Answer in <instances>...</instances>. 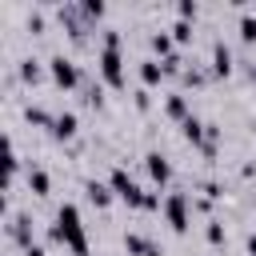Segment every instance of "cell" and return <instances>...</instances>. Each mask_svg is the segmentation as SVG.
<instances>
[{"label": "cell", "mask_w": 256, "mask_h": 256, "mask_svg": "<svg viewBox=\"0 0 256 256\" xmlns=\"http://www.w3.org/2000/svg\"><path fill=\"white\" fill-rule=\"evenodd\" d=\"M24 180H28L32 196H48V192H52V176H48L40 164H28V168H24Z\"/></svg>", "instance_id": "obj_10"}, {"label": "cell", "mask_w": 256, "mask_h": 256, "mask_svg": "<svg viewBox=\"0 0 256 256\" xmlns=\"http://www.w3.org/2000/svg\"><path fill=\"white\" fill-rule=\"evenodd\" d=\"M20 80H24V84H40V80H44V64H40L36 56L20 60Z\"/></svg>", "instance_id": "obj_19"}, {"label": "cell", "mask_w": 256, "mask_h": 256, "mask_svg": "<svg viewBox=\"0 0 256 256\" xmlns=\"http://www.w3.org/2000/svg\"><path fill=\"white\" fill-rule=\"evenodd\" d=\"M148 44H152L156 60H168V56H176V40H172V32H152V36H148Z\"/></svg>", "instance_id": "obj_15"}, {"label": "cell", "mask_w": 256, "mask_h": 256, "mask_svg": "<svg viewBox=\"0 0 256 256\" xmlns=\"http://www.w3.org/2000/svg\"><path fill=\"white\" fill-rule=\"evenodd\" d=\"M124 252L128 256H164L148 236H140V232H124Z\"/></svg>", "instance_id": "obj_9"}, {"label": "cell", "mask_w": 256, "mask_h": 256, "mask_svg": "<svg viewBox=\"0 0 256 256\" xmlns=\"http://www.w3.org/2000/svg\"><path fill=\"white\" fill-rule=\"evenodd\" d=\"M204 236H208V244H224V224H220V220H208Z\"/></svg>", "instance_id": "obj_26"}, {"label": "cell", "mask_w": 256, "mask_h": 256, "mask_svg": "<svg viewBox=\"0 0 256 256\" xmlns=\"http://www.w3.org/2000/svg\"><path fill=\"white\" fill-rule=\"evenodd\" d=\"M180 132H184V140H188L192 148H200V140H204V120H196V116H188V120L180 124Z\"/></svg>", "instance_id": "obj_20"}, {"label": "cell", "mask_w": 256, "mask_h": 256, "mask_svg": "<svg viewBox=\"0 0 256 256\" xmlns=\"http://www.w3.org/2000/svg\"><path fill=\"white\" fill-rule=\"evenodd\" d=\"M196 12H200L196 0H180V4H176V16H180V20H196Z\"/></svg>", "instance_id": "obj_25"}, {"label": "cell", "mask_w": 256, "mask_h": 256, "mask_svg": "<svg viewBox=\"0 0 256 256\" xmlns=\"http://www.w3.org/2000/svg\"><path fill=\"white\" fill-rule=\"evenodd\" d=\"M28 28H32V32H40V28H44V16H40V12H36V8H32V12H28Z\"/></svg>", "instance_id": "obj_28"}, {"label": "cell", "mask_w": 256, "mask_h": 256, "mask_svg": "<svg viewBox=\"0 0 256 256\" xmlns=\"http://www.w3.org/2000/svg\"><path fill=\"white\" fill-rule=\"evenodd\" d=\"M48 236L56 244H64L72 256H88V236H84V224H80V208L76 204H60L56 208V224L48 228Z\"/></svg>", "instance_id": "obj_1"}, {"label": "cell", "mask_w": 256, "mask_h": 256, "mask_svg": "<svg viewBox=\"0 0 256 256\" xmlns=\"http://www.w3.org/2000/svg\"><path fill=\"white\" fill-rule=\"evenodd\" d=\"M208 76H212V72H204V68H184V72H180L184 84H208Z\"/></svg>", "instance_id": "obj_24"}, {"label": "cell", "mask_w": 256, "mask_h": 256, "mask_svg": "<svg viewBox=\"0 0 256 256\" xmlns=\"http://www.w3.org/2000/svg\"><path fill=\"white\" fill-rule=\"evenodd\" d=\"M164 116L184 124V120L192 116V108H188V96H184V92H168V100H164Z\"/></svg>", "instance_id": "obj_11"}, {"label": "cell", "mask_w": 256, "mask_h": 256, "mask_svg": "<svg viewBox=\"0 0 256 256\" xmlns=\"http://www.w3.org/2000/svg\"><path fill=\"white\" fill-rule=\"evenodd\" d=\"M48 76H52V84H56V88H64V92H72V88H80V84H84L80 64H76L72 56H64V52H56V56L48 60Z\"/></svg>", "instance_id": "obj_3"}, {"label": "cell", "mask_w": 256, "mask_h": 256, "mask_svg": "<svg viewBox=\"0 0 256 256\" xmlns=\"http://www.w3.org/2000/svg\"><path fill=\"white\" fill-rule=\"evenodd\" d=\"M56 16H60V24H64V32H68L72 40H84V36L92 32V24L84 20L80 4H60V8H56Z\"/></svg>", "instance_id": "obj_6"}, {"label": "cell", "mask_w": 256, "mask_h": 256, "mask_svg": "<svg viewBox=\"0 0 256 256\" xmlns=\"http://www.w3.org/2000/svg\"><path fill=\"white\" fill-rule=\"evenodd\" d=\"M168 32H172V40H176V44H188V40H192V20H176Z\"/></svg>", "instance_id": "obj_23"}, {"label": "cell", "mask_w": 256, "mask_h": 256, "mask_svg": "<svg viewBox=\"0 0 256 256\" xmlns=\"http://www.w3.org/2000/svg\"><path fill=\"white\" fill-rule=\"evenodd\" d=\"M24 120H28V124H36V128H48V132H52L56 112H48V108H40V104H28V108H24Z\"/></svg>", "instance_id": "obj_18"}, {"label": "cell", "mask_w": 256, "mask_h": 256, "mask_svg": "<svg viewBox=\"0 0 256 256\" xmlns=\"http://www.w3.org/2000/svg\"><path fill=\"white\" fill-rule=\"evenodd\" d=\"M24 256H44V244H32V248H24Z\"/></svg>", "instance_id": "obj_30"}, {"label": "cell", "mask_w": 256, "mask_h": 256, "mask_svg": "<svg viewBox=\"0 0 256 256\" xmlns=\"http://www.w3.org/2000/svg\"><path fill=\"white\" fill-rule=\"evenodd\" d=\"M244 252H248V256H256V232H252V236L244 240Z\"/></svg>", "instance_id": "obj_29"}, {"label": "cell", "mask_w": 256, "mask_h": 256, "mask_svg": "<svg viewBox=\"0 0 256 256\" xmlns=\"http://www.w3.org/2000/svg\"><path fill=\"white\" fill-rule=\"evenodd\" d=\"M8 236H12V244H20V248H32L36 240H32V216H24V212H12V220H8Z\"/></svg>", "instance_id": "obj_7"}, {"label": "cell", "mask_w": 256, "mask_h": 256, "mask_svg": "<svg viewBox=\"0 0 256 256\" xmlns=\"http://www.w3.org/2000/svg\"><path fill=\"white\" fill-rule=\"evenodd\" d=\"M84 192H88V200H92L96 208H108V204L116 200V192H112V184H108V180H88V184H84Z\"/></svg>", "instance_id": "obj_13"}, {"label": "cell", "mask_w": 256, "mask_h": 256, "mask_svg": "<svg viewBox=\"0 0 256 256\" xmlns=\"http://www.w3.org/2000/svg\"><path fill=\"white\" fill-rule=\"evenodd\" d=\"M76 132H80L76 112H56V120H52V136H56V140H72Z\"/></svg>", "instance_id": "obj_12"}, {"label": "cell", "mask_w": 256, "mask_h": 256, "mask_svg": "<svg viewBox=\"0 0 256 256\" xmlns=\"http://www.w3.org/2000/svg\"><path fill=\"white\" fill-rule=\"evenodd\" d=\"M132 104H136L140 112H148V108H152V92H148V88H136V92H132Z\"/></svg>", "instance_id": "obj_27"}, {"label": "cell", "mask_w": 256, "mask_h": 256, "mask_svg": "<svg viewBox=\"0 0 256 256\" xmlns=\"http://www.w3.org/2000/svg\"><path fill=\"white\" fill-rule=\"evenodd\" d=\"M108 184H112V192H116V196H120L128 208H144L148 192H144V188H140V184L128 176V168H112V172H108Z\"/></svg>", "instance_id": "obj_5"}, {"label": "cell", "mask_w": 256, "mask_h": 256, "mask_svg": "<svg viewBox=\"0 0 256 256\" xmlns=\"http://www.w3.org/2000/svg\"><path fill=\"white\" fill-rule=\"evenodd\" d=\"M80 12H84V20H88V24H96V20L108 12V4H104V0H84V4H80Z\"/></svg>", "instance_id": "obj_22"}, {"label": "cell", "mask_w": 256, "mask_h": 256, "mask_svg": "<svg viewBox=\"0 0 256 256\" xmlns=\"http://www.w3.org/2000/svg\"><path fill=\"white\" fill-rule=\"evenodd\" d=\"M4 168H8V188H12L16 176H20V152H16V140L12 136H4Z\"/></svg>", "instance_id": "obj_16"}, {"label": "cell", "mask_w": 256, "mask_h": 256, "mask_svg": "<svg viewBox=\"0 0 256 256\" xmlns=\"http://www.w3.org/2000/svg\"><path fill=\"white\" fill-rule=\"evenodd\" d=\"M240 40L256 44V12H240Z\"/></svg>", "instance_id": "obj_21"}, {"label": "cell", "mask_w": 256, "mask_h": 256, "mask_svg": "<svg viewBox=\"0 0 256 256\" xmlns=\"http://www.w3.org/2000/svg\"><path fill=\"white\" fill-rule=\"evenodd\" d=\"M144 168H148V176H152L156 188H164V184L172 180V164H168V156H160V152H148V156H144Z\"/></svg>", "instance_id": "obj_8"}, {"label": "cell", "mask_w": 256, "mask_h": 256, "mask_svg": "<svg viewBox=\"0 0 256 256\" xmlns=\"http://www.w3.org/2000/svg\"><path fill=\"white\" fill-rule=\"evenodd\" d=\"M96 72H100L104 88H124L128 84V76H124V52L120 48H100L96 52Z\"/></svg>", "instance_id": "obj_2"}, {"label": "cell", "mask_w": 256, "mask_h": 256, "mask_svg": "<svg viewBox=\"0 0 256 256\" xmlns=\"http://www.w3.org/2000/svg\"><path fill=\"white\" fill-rule=\"evenodd\" d=\"M228 72H232V48L224 40H216L212 44V76H228Z\"/></svg>", "instance_id": "obj_14"}, {"label": "cell", "mask_w": 256, "mask_h": 256, "mask_svg": "<svg viewBox=\"0 0 256 256\" xmlns=\"http://www.w3.org/2000/svg\"><path fill=\"white\" fill-rule=\"evenodd\" d=\"M164 220H168V228L172 232H188V212H192V196L188 192H164Z\"/></svg>", "instance_id": "obj_4"}, {"label": "cell", "mask_w": 256, "mask_h": 256, "mask_svg": "<svg viewBox=\"0 0 256 256\" xmlns=\"http://www.w3.org/2000/svg\"><path fill=\"white\" fill-rule=\"evenodd\" d=\"M140 80H144V88H156L164 80V64L160 60H140Z\"/></svg>", "instance_id": "obj_17"}]
</instances>
